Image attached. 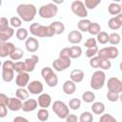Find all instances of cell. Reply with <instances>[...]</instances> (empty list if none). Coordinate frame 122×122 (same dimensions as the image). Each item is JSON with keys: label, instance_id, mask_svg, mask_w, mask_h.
<instances>
[{"label": "cell", "instance_id": "36", "mask_svg": "<svg viewBox=\"0 0 122 122\" xmlns=\"http://www.w3.org/2000/svg\"><path fill=\"white\" fill-rule=\"evenodd\" d=\"M120 41H121V36H120L119 33H117V32L114 31V32H112V33L110 34L109 43H110L111 45L116 46V45H118V44L120 43Z\"/></svg>", "mask_w": 122, "mask_h": 122}, {"label": "cell", "instance_id": "3", "mask_svg": "<svg viewBox=\"0 0 122 122\" xmlns=\"http://www.w3.org/2000/svg\"><path fill=\"white\" fill-rule=\"evenodd\" d=\"M106 82V73L104 72V71L99 70V71H95L91 78L90 81V86L92 87V90H100L104 87Z\"/></svg>", "mask_w": 122, "mask_h": 122}, {"label": "cell", "instance_id": "28", "mask_svg": "<svg viewBox=\"0 0 122 122\" xmlns=\"http://www.w3.org/2000/svg\"><path fill=\"white\" fill-rule=\"evenodd\" d=\"M91 24H92V22L89 19H81L77 23V28H78L79 31L86 32V31L89 30V28H90Z\"/></svg>", "mask_w": 122, "mask_h": 122}, {"label": "cell", "instance_id": "13", "mask_svg": "<svg viewBox=\"0 0 122 122\" xmlns=\"http://www.w3.org/2000/svg\"><path fill=\"white\" fill-rule=\"evenodd\" d=\"M16 47L11 42H1L0 44V56L2 58L10 56V54L14 51Z\"/></svg>", "mask_w": 122, "mask_h": 122}, {"label": "cell", "instance_id": "53", "mask_svg": "<svg viewBox=\"0 0 122 122\" xmlns=\"http://www.w3.org/2000/svg\"><path fill=\"white\" fill-rule=\"evenodd\" d=\"M12 122H30L26 117L23 116H15L12 120Z\"/></svg>", "mask_w": 122, "mask_h": 122}, {"label": "cell", "instance_id": "17", "mask_svg": "<svg viewBox=\"0 0 122 122\" xmlns=\"http://www.w3.org/2000/svg\"><path fill=\"white\" fill-rule=\"evenodd\" d=\"M25 47H26V50L29 52L33 53V52L38 51V49H39V42H38V40L35 37L31 36V37H29L25 41Z\"/></svg>", "mask_w": 122, "mask_h": 122}, {"label": "cell", "instance_id": "31", "mask_svg": "<svg viewBox=\"0 0 122 122\" xmlns=\"http://www.w3.org/2000/svg\"><path fill=\"white\" fill-rule=\"evenodd\" d=\"M36 116H37V118H38V120L40 122H45V121H47L49 119L50 112H49L48 109H42L41 108L40 110H38Z\"/></svg>", "mask_w": 122, "mask_h": 122}, {"label": "cell", "instance_id": "20", "mask_svg": "<svg viewBox=\"0 0 122 122\" xmlns=\"http://www.w3.org/2000/svg\"><path fill=\"white\" fill-rule=\"evenodd\" d=\"M82 38H83V35L79 30H71L68 34V41L71 44H74V45L79 44L82 41Z\"/></svg>", "mask_w": 122, "mask_h": 122}, {"label": "cell", "instance_id": "47", "mask_svg": "<svg viewBox=\"0 0 122 122\" xmlns=\"http://www.w3.org/2000/svg\"><path fill=\"white\" fill-rule=\"evenodd\" d=\"M112 67V62L109 59H102L101 58V63H100V69L102 71H108Z\"/></svg>", "mask_w": 122, "mask_h": 122}, {"label": "cell", "instance_id": "58", "mask_svg": "<svg viewBox=\"0 0 122 122\" xmlns=\"http://www.w3.org/2000/svg\"><path fill=\"white\" fill-rule=\"evenodd\" d=\"M121 9H122V3H121Z\"/></svg>", "mask_w": 122, "mask_h": 122}, {"label": "cell", "instance_id": "14", "mask_svg": "<svg viewBox=\"0 0 122 122\" xmlns=\"http://www.w3.org/2000/svg\"><path fill=\"white\" fill-rule=\"evenodd\" d=\"M7 107L10 111L11 112H18L22 110L23 107V102L17 97H9L7 101Z\"/></svg>", "mask_w": 122, "mask_h": 122}, {"label": "cell", "instance_id": "9", "mask_svg": "<svg viewBox=\"0 0 122 122\" xmlns=\"http://www.w3.org/2000/svg\"><path fill=\"white\" fill-rule=\"evenodd\" d=\"M119 54V51L115 46H110L106 48H102L98 51L97 55L102 59H115Z\"/></svg>", "mask_w": 122, "mask_h": 122}, {"label": "cell", "instance_id": "26", "mask_svg": "<svg viewBox=\"0 0 122 122\" xmlns=\"http://www.w3.org/2000/svg\"><path fill=\"white\" fill-rule=\"evenodd\" d=\"M15 96L17 98H19L22 101H26L27 99H29L30 97V92L28 91V89L25 88H18L15 91Z\"/></svg>", "mask_w": 122, "mask_h": 122}, {"label": "cell", "instance_id": "18", "mask_svg": "<svg viewBox=\"0 0 122 122\" xmlns=\"http://www.w3.org/2000/svg\"><path fill=\"white\" fill-rule=\"evenodd\" d=\"M38 106L42 109H48L51 105V96L49 93H41L37 99Z\"/></svg>", "mask_w": 122, "mask_h": 122}, {"label": "cell", "instance_id": "59", "mask_svg": "<svg viewBox=\"0 0 122 122\" xmlns=\"http://www.w3.org/2000/svg\"><path fill=\"white\" fill-rule=\"evenodd\" d=\"M121 34H122V30H121Z\"/></svg>", "mask_w": 122, "mask_h": 122}, {"label": "cell", "instance_id": "10", "mask_svg": "<svg viewBox=\"0 0 122 122\" xmlns=\"http://www.w3.org/2000/svg\"><path fill=\"white\" fill-rule=\"evenodd\" d=\"M71 64V58H63V57H58L52 62V68L56 71H63L70 68Z\"/></svg>", "mask_w": 122, "mask_h": 122}, {"label": "cell", "instance_id": "24", "mask_svg": "<svg viewBox=\"0 0 122 122\" xmlns=\"http://www.w3.org/2000/svg\"><path fill=\"white\" fill-rule=\"evenodd\" d=\"M92 112L94 114H103L105 112V105L103 102L97 101V102H93L92 104Z\"/></svg>", "mask_w": 122, "mask_h": 122}, {"label": "cell", "instance_id": "1", "mask_svg": "<svg viewBox=\"0 0 122 122\" xmlns=\"http://www.w3.org/2000/svg\"><path fill=\"white\" fill-rule=\"evenodd\" d=\"M16 12L22 21L31 22L37 13V10L32 4H20L16 8Z\"/></svg>", "mask_w": 122, "mask_h": 122}, {"label": "cell", "instance_id": "48", "mask_svg": "<svg viewBox=\"0 0 122 122\" xmlns=\"http://www.w3.org/2000/svg\"><path fill=\"white\" fill-rule=\"evenodd\" d=\"M97 44V40L95 39V38H88L87 39V41L84 43V46L87 48V49H89V48H92V47H95V46H97L96 45Z\"/></svg>", "mask_w": 122, "mask_h": 122}, {"label": "cell", "instance_id": "38", "mask_svg": "<svg viewBox=\"0 0 122 122\" xmlns=\"http://www.w3.org/2000/svg\"><path fill=\"white\" fill-rule=\"evenodd\" d=\"M81 107V100L79 98H71L70 101H69V108L71 110H73V111H76L78 110L79 108Z\"/></svg>", "mask_w": 122, "mask_h": 122}, {"label": "cell", "instance_id": "45", "mask_svg": "<svg viewBox=\"0 0 122 122\" xmlns=\"http://www.w3.org/2000/svg\"><path fill=\"white\" fill-rule=\"evenodd\" d=\"M119 95L120 93H117V92H111L109 91L107 92V99L110 101V102H116L119 100Z\"/></svg>", "mask_w": 122, "mask_h": 122}, {"label": "cell", "instance_id": "33", "mask_svg": "<svg viewBox=\"0 0 122 122\" xmlns=\"http://www.w3.org/2000/svg\"><path fill=\"white\" fill-rule=\"evenodd\" d=\"M70 50H71V59H76L82 55V49L79 46L70 47Z\"/></svg>", "mask_w": 122, "mask_h": 122}, {"label": "cell", "instance_id": "43", "mask_svg": "<svg viewBox=\"0 0 122 122\" xmlns=\"http://www.w3.org/2000/svg\"><path fill=\"white\" fill-rule=\"evenodd\" d=\"M99 122H117V120L110 113H103L99 118Z\"/></svg>", "mask_w": 122, "mask_h": 122}, {"label": "cell", "instance_id": "54", "mask_svg": "<svg viewBox=\"0 0 122 122\" xmlns=\"http://www.w3.org/2000/svg\"><path fill=\"white\" fill-rule=\"evenodd\" d=\"M8 98L9 97L5 93H0V104L6 105L7 104V101H8Z\"/></svg>", "mask_w": 122, "mask_h": 122}, {"label": "cell", "instance_id": "41", "mask_svg": "<svg viewBox=\"0 0 122 122\" xmlns=\"http://www.w3.org/2000/svg\"><path fill=\"white\" fill-rule=\"evenodd\" d=\"M100 3H101L100 0H85V1H84V4H85L86 8L89 9V10H93V9H95Z\"/></svg>", "mask_w": 122, "mask_h": 122}, {"label": "cell", "instance_id": "2", "mask_svg": "<svg viewBox=\"0 0 122 122\" xmlns=\"http://www.w3.org/2000/svg\"><path fill=\"white\" fill-rule=\"evenodd\" d=\"M29 30L30 32L35 37L44 38V37H52L53 35H55L53 29L50 25L43 26L39 23H31L30 25Z\"/></svg>", "mask_w": 122, "mask_h": 122}, {"label": "cell", "instance_id": "35", "mask_svg": "<svg viewBox=\"0 0 122 122\" xmlns=\"http://www.w3.org/2000/svg\"><path fill=\"white\" fill-rule=\"evenodd\" d=\"M93 114L91 112H83L79 116V122H92Z\"/></svg>", "mask_w": 122, "mask_h": 122}, {"label": "cell", "instance_id": "56", "mask_svg": "<svg viewBox=\"0 0 122 122\" xmlns=\"http://www.w3.org/2000/svg\"><path fill=\"white\" fill-rule=\"evenodd\" d=\"M119 69H120V71H122V61H121L120 64H119Z\"/></svg>", "mask_w": 122, "mask_h": 122}, {"label": "cell", "instance_id": "7", "mask_svg": "<svg viewBox=\"0 0 122 122\" xmlns=\"http://www.w3.org/2000/svg\"><path fill=\"white\" fill-rule=\"evenodd\" d=\"M51 109L52 112L57 115V117L61 119H66V117L70 114L69 106L61 100H55L51 106Z\"/></svg>", "mask_w": 122, "mask_h": 122}, {"label": "cell", "instance_id": "22", "mask_svg": "<svg viewBox=\"0 0 122 122\" xmlns=\"http://www.w3.org/2000/svg\"><path fill=\"white\" fill-rule=\"evenodd\" d=\"M14 34V29L12 27H9L4 30H0V41L1 42H8Z\"/></svg>", "mask_w": 122, "mask_h": 122}, {"label": "cell", "instance_id": "52", "mask_svg": "<svg viewBox=\"0 0 122 122\" xmlns=\"http://www.w3.org/2000/svg\"><path fill=\"white\" fill-rule=\"evenodd\" d=\"M78 120L79 118L75 114H71V113H70L66 117V122H78Z\"/></svg>", "mask_w": 122, "mask_h": 122}, {"label": "cell", "instance_id": "46", "mask_svg": "<svg viewBox=\"0 0 122 122\" xmlns=\"http://www.w3.org/2000/svg\"><path fill=\"white\" fill-rule=\"evenodd\" d=\"M14 71L17 73L20 72H25L26 71V68H25V63L23 61H17L14 63Z\"/></svg>", "mask_w": 122, "mask_h": 122}, {"label": "cell", "instance_id": "30", "mask_svg": "<svg viewBox=\"0 0 122 122\" xmlns=\"http://www.w3.org/2000/svg\"><path fill=\"white\" fill-rule=\"evenodd\" d=\"M82 100L86 103H93L95 100V94L92 91H86L82 94Z\"/></svg>", "mask_w": 122, "mask_h": 122}, {"label": "cell", "instance_id": "32", "mask_svg": "<svg viewBox=\"0 0 122 122\" xmlns=\"http://www.w3.org/2000/svg\"><path fill=\"white\" fill-rule=\"evenodd\" d=\"M109 39H110V34L107 33L106 31H100L97 35H96V40L99 44L105 45L107 43H109Z\"/></svg>", "mask_w": 122, "mask_h": 122}, {"label": "cell", "instance_id": "15", "mask_svg": "<svg viewBox=\"0 0 122 122\" xmlns=\"http://www.w3.org/2000/svg\"><path fill=\"white\" fill-rule=\"evenodd\" d=\"M30 83V74L29 72H20L17 73L15 77V85L18 88H25Z\"/></svg>", "mask_w": 122, "mask_h": 122}, {"label": "cell", "instance_id": "4", "mask_svg": "<svg viewBox=\"0 0 122 122\" xmlns=\"http://www.w3.org/2000/svg\"><path fill=\"white\" fill-rule=\"evenodd\" d=\"M14 62L12 60H6L2 64V79L9 83L14 78Z\"/></svg>", "mask_w": 122, "mask_h": 122}, {"label": "cell", "instance_id": "39", "mask_svg": "<svg viewBox=\"0 0 122 122\" xmlns=\"http://www.w3.org/2000/svg\"><path fill=\"white\" fill-rule=\"evenodd\" d=\"M108 26H109V28L111 29V30H119L122 26L118 23V21L115 19V17L113 16V17H112V18H110V20L108 21Z\"/></svg>", "mask_w": 122, "mask_h": 122}, {"label": "cell", "instance_id": "23", "mask_svg": "<svg viewBox=\"0 0 122 122\" xmlns=\"http://www.w3.org/2000/svg\"><path fill=\"white\" fill-rule=\"evenodd\" d=\"M70 79L71 81H73L75 84L82 82L84 79V71L82 70H79V69L72 70L70 73Z\"/></svg>", "mask_w": 122, "mask_h": 122}, {"label": "cell", "instance_id": "60", "mask_svg": "<svg viewBox=\"0 0 122 122\" xmlns=\"http://www.w3.org/2000/svg\"><path fill=\"white\" fill-rule=\"evenodd\" d=\"M39 122H40V121H39Z\"/></svg>", "mask_w": 122, "mask_h": 122}, {"label": "cell", "instance_id": "49", "mask_svg": "<svg viewBox=\"0 0 122 122\" xmlns=\"http://www.w3.org/2000/svg\"><path fill=\"white\" fill-rule=\"evenodd\" d=\"M59 57L63 58H71V50L70 48H64L59 52Z\"/></svg>", "mask_w": 122, "mask_h": 122}, {"label": "cell", "instance_id": "16", "mask_svg": "<svg viewBox=\"0 0 122 122\" xmlns=\"http://www.w3.org/2000/svg\"><path fill=\"white\" fill-rule=\"evenodd\" d=\"M39 62V57L36 54H32L30 57H28L25 59V68H26V72H31L34 71L36 64Z\"/></svg>", "mask_w": 122, "mask_h": 122}, {"label": "cell", "instance_id": "42", "mask_svg": "<svg viewBox=\"0 0 122 122\" xmlns=\"http://www.w3.org/2000/svg\"><path fill=\"white\" fill-rule=\"evenodd\" d=\"M98 47L97 46H95V47H92V48H89V49H87V51H86V52H85V54H86V56L88 57V58H92V57H94V56H96L97 55V53H98Z\"/></svg>", "mask_w": 122, "mask_h": 122}, {"label": "cell", "instance_id": "12", "mask_svg": "<svg viewBox=\"0 0 122 122\" xmlns=\"http://www.w3.org/2000/svg\"><path fill=\"white\" fill-rule=\"evenodd\" d=\"M27 89L29 91V92L30 94H33V95H38V94H41L43 93V90H44V86L42 84L41 81L39 80H33V81H30L29 83V85L27 86Z\"/></svg>", "mask_w": 122, "mask_h": 122}, {"label": "cell", "instance_id": "27", "mask_svg": "<svg viewBox=\"0 0 122 122\" xmlns=\"http://www.w3.org/2000/svg\"><path fill=\"white\" fill-rule=\"evenodd\" d=\"M50 26L53 29L55 34H62L65 30V25L61 21H53Z\"/></svg>", "mask_w": 122, "mask_h": 122}, {"label": "cell", "instance_id": "25", "mask_svg": "<svg viewBox=\"0 0 122 122\" xmlns=\"http://www.w3.org/2000/svg\"><path fill=\"white\" fill-rule=\"evenodd\" d=\"M108 11H109L110 14L116 16V15H118L119 13H121V11H122L121 5H119V4L116 3V2H112V3H111V4L109 5V7H108Z\"/></svg>", "mask_w": 122, "mask_h": 122}, {"label": "cell", "instance_id": "51", "mask_svg": "<svg viewBox=\"0 0 122 122\" xmlns=\"http://www.w3.org/2000/svg\"><path fill=\"white\" fill-rule=\"evenodd\" d=\"M7 114H8V107H7V105L0 104V117L4 118Z\"/></svg>", "mask_w": 122, "mask_h": 122}, {"label": "cell", "instance_id": "55", "mask_svg": "<svg viewBox=\"0 0 122 122\" xmlns=\"http://www.w3.org/2000/svg\"><path fill=\"white\" fill-rule=\"evenodd\" d=\"M114 17H115V19L118 21V23H119V24L122 26V12H121V13H119L118 15L114 16Z\"/></svg>", "mask_w": 122, "mask_h": 122}, {"label": "cell", "instance_id": "21", "mask_svg": "<svg viewBox=\"0 0 122 122\" xmlns=\"http://www.w3.org/2000/svg\"><path fill=\"white\" fill-rule=\"evenodd\" d=\"M62 90H63V92H64L65 94L71 95V94L74 93V92L76 91V84L73 81H71V79L66 80L64 82L63 86H62Z\"/></svg>", "mask_w": 122, "mask_h": 122}, {"label": "cell", "instance_id": "57", "mask_svg": "<svg viewBox=\"0 0 122 122\" xmlns=\"http://www.w3.org/2000/svg\"><path fill=\"white\" fill-rule=\"evenodd\" d=\"M119 100H120V102L122 103V92H121L120 95H119Z\"/></svg>", "mask_w": 122, "mask_h": 122}, {"label": "cell", "instance_id": "8", "mask_svg": "<svg viewBox=\"0 0 122 122\" xmlns=\"http://www.w3.org/2000/svg\"><path fill=\"white\" fill-rule=\"evenodd\" d=\"M71 11L78 17L82 18V19H86V17L88 16V10L87 8L84 4V2L80 1V0H75L71 4Z\"/></svg>", "mask_w": 122, "mask_h": 122}, {"label": "cell", "instance_id": "44", "mask_svg": "<svg viewBox=\"0 0 122 122\" xmlns=\"http://www.w3.org/2000/svg\"><path fill=\"white\" fill-rule=\"evenodd\" d=\"M100 63H101V58L98 55H96V56H94V57L90 59V66L92 68H93V69L100 68Z\"/></svg>", "mask_w": 122, "mask_h": 122}, {"label": "cell", "instance_id": "50", "mask_svg": "<svg viewBox=\"0 0 122 122\" xmlns=\"http://www.w3.org/2000/svg\"><path fill=\"white\" fill-rule=\"evenodd\" d=\"M10 20H8L6 17H1L0 18V30H4L10 27Z\"/></svg>", "mask_w": 122, "mask_h": 122}, {"label": "cell", "instance_id": "5", "mask_svg": "<svg viewBox=\"0 0 122 122\" xmlns=\"http://www.w3.org/2000/svg\"><path fill=\"white\" fill-rule=\"evenodd\" d=\"M58 12V7L54 3H48L46 5H43L38 10V14L41 18L44 19H50L54 17Z\"/></svg>", "mask_w": 122, "mask_h": 122}, {"label": "cell", "instance_id": "34", "mask_svg": "<svg viewBox=\"0 0 122 122\" xmlns=\"http://www.w3.org/2000/svg\"><path fill=\"white\" fill-rule=\"evenodd\" d=\"M100 31H101V26L96 22H92L88 32L90 34H92V35H97Z\"/></svg>", "mask_w": 122, "mask_h": 122}, {"label": "cell", "instance_id": "40", "mask_svg": "<svg viewBox=\"0 0 122 122\" xmlns=\"http://www.w3.org/2000/svg\"><path fill=\"white\" fill-rule=\"evenodd\" d=\"M10 24L13 29L14 28L19 29L21 28V25H22V19L19 16H12L10 19Z\"/></svg>", "mask_w": 122, "mask_h": 122}, {"label": "cell", "instance_id": "29", "mask_svg": "<svg viewBox=\"0 0 122 122\" xmlns=\"http://www.w3.org/2000/svg\"><path fill=\"white\" fill-rule=\"evenodd\" d=\"M16 38L18 39V40H20V41H26L29 37V31L27 30V29H25V28H19V29H17V30H16Z\"/></svg>", "mask_w": 122, "mask_h": 122}, {"label": "cell", "instance_id": "19", "mask_svg": "<svg viewBox=\"0 0 122 122\" xmlns=\"http://www.w3.org/2000/svg\"><path fill=\"white\" fill-rule=\"evenodd\" d=\"M38 107V102L36 99L34 98H29L26 101L23 102V107H22V111L25 112H33L37 109Z\"/></svg>", "mask_w": 122, "mask_h": 122}, {"label": "cell", "instance_id": "11", "mask_svg": "<svg viewBox=\"0 0 122 122\" xmlns=\"http://www.w3.org/2000/svg\"><path fill=\"white\" fill-rule=\"evenodd\" d=\"M107 87L111 92H114L117 93L122 92V81L117 77H110L107 81Z\"/></svg>", "mask_w": 122, "mask_h": 122}, {"label": "cell", "instance_id": "37", "mask_svg": "<svg viewBox=\"0 0 122 122\" xmlns=\"http://www.w3.org/2000/svg\"><path fill=\"white\" fill-rule=\"evenodd\" d=\"M23 55H24V51H23V50H21L20 48H16L15 50H14V51L10 54V60H12V61H18V60H20L22 57H23Z\"/></svg>", "mask_w": 122, "mask_h": 122}, {"label": "cell", "instance_id": "6", "mask_svg": "<svg viewBox=\"0 0 122 122\" xmlns=\"http://www.w3.org/2000/svg\"><path fill=\"white\" fill-rule=\"evenodd\" d=\"M41 75L43 77V79L45 80L46 84L51 87L53 88L58 84V77L56 75V73L52 71L51 68L50 67H44L41 70Z\"/></svg>", "mask_w": 122, "mask_h": 122}]
</instances>
